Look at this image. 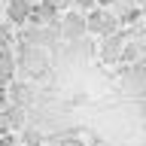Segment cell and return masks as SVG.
Returning <instances> with one entry per match:
<instances>
[{
  "instance_id": "cell-7",
  "label": "cell",
  "mask_w": 146,
  "mask_h": 146,
  "mask_svg": "<svg viewBox=\"0 0 146 146\" xmlns=\"http://www.w3.org/2000/svg\"><path fill=\"white\" fill-rule=\"evenodd\" d=\"M21 110L18 107H3V122H6L9 128H21Z\"/></svg>"
},
{
  "instance_id": "cell-2",
  "label": "cell",
  "mask_w": 146,
  "mask_h": 146,
  "mask_svg": "<svg viewBox=\"0 0 146 146\" xmlns=\"http://www.w3.org/2000/svg\"><path fill=\"white\" fill-rule=\"evenodd\" d=\"M55 21H58V0H40V3H34V15H31L34 27H55Z\"/></svg>"
},
{
  "instance_id": "cell-5",
  "label": "cell",
  "mask_w": 146,
  "mask_h": 146,
  "mask_svg": "<svg viewBox=\"0 0 146 146\" xmlns=\"http://www.w3.org/2000/svg\"><path fill=\"white\" fill-rule=\"evenodd\" d=\"M125 46H128V40H125V34H110V36H104V43H100V58L107 64H113V61H119V58H125Z\"/></svg>"
},
{
  "instance_id": "cell-9",
  "label": "cell",
  "mask_w": 146,
  "mask_h": 146,
  "mask_svg": "<svg viewBox=\"0 0 146 146\" xmlns=\"http://www.w3.org/2000/svg\"><path fill=\"white\" fill-rule=\"evenodd\" d=\"M76 3V9H82V12H91V9L98 6V0H73Z\"/></svg>"
},
{
  "instance_id": "cell-8",
  "label": "cell",
  "mask_w": 146,
  "mask_h": 146,
  "mask_svg": "<svg viewBox=\"0 0 146 146\" xmlns=\"http://www.w3.org/2000/svg\"><path fill=\"white\" fill-rule=\"evenodd\" d=\"M21 143H25V146H40V143H43V134L34 131V128H27L25 134H21Z\"/></svg>"
},
{
  "instance_id": "cell-11",
  "label": "cell",
  "mask_w": 146,
  "mask_h": 146,
  "mask_svg": "<svg viewBox=\"0 0 146 146\" xmlns=\"http://www.w3.org/2000/svg\"><path fill=\"white\" fill-rule=\"evenodd\" d=\"M110 3H116V0H98V6H110Z\"/></svg>"
},
{
  "instance_id": "cell-13",
  "label": "cell",
  "mask_w": 146,
  "mask_h": 146,
  "mask_svg": "<svg viewBox=\"0 0 146 146\" xmlns=\"http://www.w3.org/2000/svg\"><path fill=\"white\" fill-rule=\"evenodd\" d=\"M21 146H25V143H21Z\"/></svg>"
},
{
  "instance_id": "cell-6",
  "label": "cell",
  "mask_w": 146,
  "mask_h": 146,
  "mask_svg": "<svg viewBox=\"0 0 146 146\" xmlns=\"http://www.w3.org/2000/svg\"><path fill=\"white\" fill-rule=\"evenodd\" d=\"M0 76H3V85L12 82V76H15V55H12V46H3V55H0Z\"/></svg>"
},
{
  "instance_id": "cell-1",
  "label": "cell",
  "mask_w": 146,
  "mask_h": 146,
  "mask_svg": "<svg viewBox=\"0 0 146 146\" xmlns=\"http://www.w3.org/2000/svg\"><path fill=\"white\" fill-rule=\"evenodd\" d=\"M61 36L64 40H70V43H76L85 31H88V15H82V9H73V12H67L64 15V21H61Z\"/></svg>"
},
{
  "instance_id": "cell-3",
  "label": "cell",
  "mask_w": 146,
  "mask_h": 146,
  "mask_svg": "<svg viewBox=\"0 0 146 146\" xmlns=\"http://www.w3.org/2000/svg\"><path fill=\"white\" fill-rule=\"evenodd\" d=\"M88 34H94V36L116 34V18L110 15V12H104V6H100V9H91V12H88Z\"/></svg>"
},
{
  "instance_id": "cell-4",
  "label": "cell",
  "mask_w": 146,
  "mask_h": 146,
  "mask_svg": "<svg viewBox=\"0 0 146 146\" xmlns=\"http://www.w3.org/2000/svg\"><path fill=\"white\" fill-rule=\"evenodd\" d=\"M34 15V3L31 0H6V21L12 27H21Z\"/></svg>"
},
{
  "instance_id": "cell-12",
  "label": "cell",
  "mask_w": 146,
  "mask_h": 146,
  "mask_svg": "<svg viewBox=\"0 0 146 146\" xmlns=\"http://www.w3.org/2000/svg\"><path fill=\"white\" fill-rule=\"evenodd\" d=\"M58 3H64V0H58Z\"/></svg>"
},
{
  "instance_id": "cell-10",
  "label": "cell",
  "mask_w": 146,
  "mask_h": 146,
  "mask_svg": "<svg viewBox=\"0 0 146 146\" xmlns=\"http://www.w3.org/2000/svg\"><path fill=\"white\" fill-rule=\"evenodd\" d=\"M58 146H85V143H82L79 137H67V140H61Z\"/></svg>"
}]
</instances>
